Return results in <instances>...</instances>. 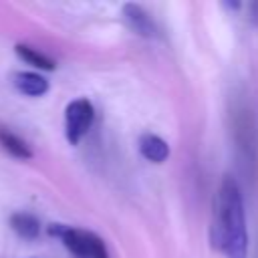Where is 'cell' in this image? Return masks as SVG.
<instances>
[{
    "instance_id": "cell-9",
    "label": "cell",
    "mask_w": 258,
    "mask_h": 258,
    "mask_svg": "<svg viewBox=\"0 0 258 258\" xmlns=\"http://www.w3.org/2000/svg\"><path fill=\"white\" fill-rule=\"evenodd\" d=\"M16 54L24 60V62H28V64H32V67H36V69H42V71H52L54 67H56V62L52 60V58H48L46 54H42V52H38L36 48H32V46H28V44H16Z\"/></svg>"
},
{
    "instance_id": "cell-4",
    "label": "cell",
    "mask_w": 258,
    "mask_h": 258,
    "mask_svg": "<svg viewBox=\"0 0 258 258\" xmlns=\"http://www.w3.org/2000/svg\"><path fill=\"white\" fill-rule=\"evenodd\" d=\"M123 18L125 22L139 34V36H145V38H157L159 36V30H157V24L153 22V18L149 16V12H145L139 4H123Z\"/></svg>"
},
{
    "instance_id": "cell-10",
    "label": "cell",
    "mask_w": 258,
    "mask_h": 258,
    "mask_svg": "<svg viewBox=\"0 0 258 258\" xmlns=\"http://www.w3.org/2000/svg\"><path fill=\"white\" fill-rule=\"evenodd\" d=\"M248 16H250V20L258 26V2H252V4L248 6Z\"/></svg>"
},
{
    "instance_id": "cell-7",
    "label": "cell",
    "mask_w": 258,
    "mask_h": 258,
    "mask_svg": "<svg viewBox=\"0 0 258 258\" xmlns=\"http://www.w3.org/2000/svg\"><path fill=\"white\" fill-rule=\"evenodd\" d=\"M10 226L12 230L26 240H32L40 234V222L36 220V216L28 214V212H16L10 216Z\"/></svg>"
},
{
    "instance_id": "cell-2",
    "label": "cell",
    "mask_w": 258,
    "mask_h": 258,
    "mask_svg": "<svg viewBox=\"0 0 258 258\" xmlns=\"http://www.w3.org/2000/svg\"><path fill=\"white\" fill-rule=\"evenodd\" d=\"M48 234L62 240V244L77 256V258H109L105 242L87 230H79L64 224H50Z\"/></svg>"
},
{
    "instance_id": "cell-5",
    "label": "cell",
    "mask_w": 258,
    "mask_h": 258,
    "mask_svg": "<svg viewBox=\"0 0 258 258\" xmlns=\"http://www.w3.org/2000/svg\"><path fill=\"white\" fill-rule=\"evenodd\" d=\"M139 151L151 163H163L169 157L167 141L157 137V135H153V133H145V135L139 137Z\"/></svg>"
},
{
    "instance_id": "cell-3",
    "label": "cell",
    "mask_w": 258,
    "mask_h": 258,
    "mask_svg": "<svg viewBox=\"0 0 258 258\" xmlns=\"http://www.w3.org/2000/svg\"><path fill=\"white\" fill-rule=\"evenodd\" d=\"M93 117H95V109L87 99H75L67 105L64 133H67L69 143L77 145L85 137V133L89 131V127L93 123Z\"/></svg>"
},
{
    "instance_id": "cell-1",
    "label": "cell",
    "mask_w": 258,
    "mask_h": 258,
    "mask_svg": "<svg viewBox=\"0 0 258 258\" xmlns=\"http://www.w3.org/2000/svg\"><path fill=\"white\" fill-rule=\"evenodd\" d=\"M210 238L226 258H248V230L240 185L226 175L216 191Z\"/></svg>"
},
{
    "instance_id": "cell-8",
    "label": "cell",
    "mask_w": 258,
    "mask_h": 258,
    "mask_svg": "<svg viewBox=\"0 0 258 258\" xmlns=\"http://www.w3.org/2000/svg\"><path fill=\"white\" fill-rule=\"evenodd\" d=\"M0 145H2L10 155H14L16 159H30V157H32L30 147H28L18 135H14V133L8 131V129H0Z\"/></svg>"
},
{
    "instance_id": "cell-6",
    "label": "cell",
    "mask_w": 258,
    "mask_h": 258,
    "mask_svg": "<svg viewBox=\"0 0 258 258\" xmlns=\"http://www.w3.org/2000/svg\"><path fill=\"white\" fill-rule=\"evenodd\" d=\"M14 87L18 89V93L28 95V97H42L48 91V81L38 75V73H30V71H22L14 75Z\"/></svg>"
}]
</instances>
